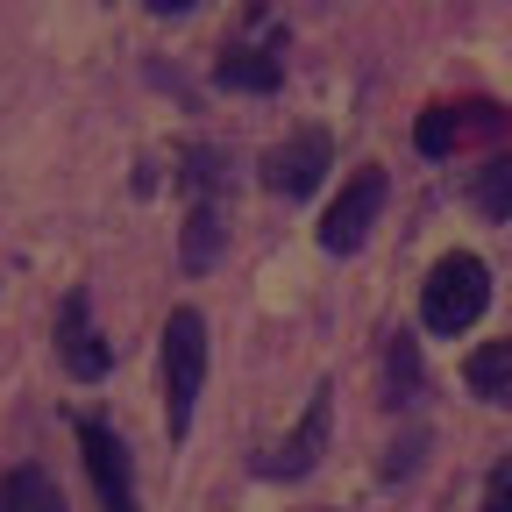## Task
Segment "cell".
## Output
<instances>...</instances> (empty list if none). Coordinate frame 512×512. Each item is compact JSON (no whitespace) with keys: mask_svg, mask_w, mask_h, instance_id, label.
Listing matches in <instances>:
<instances>
[{"mask_svg":"<svg viewBox=\"0 0 512 512\" xmlns=\"http://www.w3.org/2000/svg\"><path fill=\"white\" fill-rule=\"evenodd\" d=\"M470 207L484 221H512V157H484L470 171Z\"/></svg>","mask_w":512,"mask_h":512,"instance_id":"obj_11","label":"cell"},{"mask_svg":"<svg viewBox=\"0 0 512 512\" xmlns=\"http://www.w3.org/2000/svg\"><path fill=\"white\" fill-rule=\"evenodd\" d=\"M463 377H470V392H477L484 406H512V342H484V349L463 363Z\"/></svg>","mask_w":512,"mask_h":512,"instance_id":"obj_9","label":"cell"},{"mask_svg":"<svg viewBox=\"0 0 512 512\" xmlns=\"http://www.w3.org/2000/svg\"><path fill=\"white\" fill-rule=\"evenodd\" d=\"M413 143H420V157H448L463 143V107H427L420 128H413Z\"/></svg>","mask_w":512,"mask_h":512,"instance_id":"obj_13","label":"cell"},{"mask_svg":"<svg viewBox=\"0 0 512 512\" xmlns=\"http://www.w3.org/2000/svg\"><path fill=\"white\" fill-rule=\"evenodd\" d=\"M484 512H512V463L491 470V484H484Z\"/></svg>","mask_w":512,"mask_h":512,"instance_id":"obj_14","label":"cell"},{"mask_svg":"<svg viewBox=\"0 0 512 512\" xmlns=\"http://www.w3.org/2000/svg\"><path fill=\"white\" fill-rule=\"evenodd\" d=\"M150 8H157V15H185V8H192V0H150Z\"/></svg>","mask_w":512,"mask_h":512,"instance_id":"obj_15","label":"cell"},{"mask_svg":"<svg viewBox=\"0 0 512 512\" xmlns=\"http://www.w3.org/2000/svg\"><path fill=\"white\" fill-rule=\"evenodd\" d=\"M57 363L72 370V377H107V363H114V349H107V335L93 328V306H86V292H64V306H57Z\"/></svg>","mask_w":512,"mask_h":512,"instance_id":"obj_4","label":"cell"},{"mask_svg":"<svg viewBox=\"0 0 512 512\" xmlns=\"http://www.w3.org/2000/svg\"><path fill=\"white\" fill-rule=\"evenodd\" d=\"M320 171H328V136H320V128H299L292 143H278L264 157V185L285 192V200H306V192L320 185Z\"/></svg>","mask_w":512,"mask_h":512,"instance_id":"obj_6","label":"cell"},{"mask_svg":"<svg viewBox=\"0 0 512 512\" xmlns=\"http://www.w3.org/2000/svg\"><path fill=\"white\" fill-rule=\"evenodd\" d=\"M320 441H328V392H313V406H306L299 434H292L278 456L264 463V477H306V470H313V456H320Z\"/></svg>","mask_w":512,"mask_h":512,"instance_id":"obj_7","label":"cell"},{"mask_svg":"<svg viewBox=\"0 0 512 512\" xmlns=\"http://www.w3.org/2000/svg\"><path fill=\"white\" fill-rule=\"evenodd\" d=\"M221 235H228V228H221V207L200 200V207L185 214V249H178V256H185V271H207L214 256H221Z\"/></svg>","mask_w":512,"mask_h":512,"instance_id":"obj_12","label":"cell"},{"mask_svg":"<svg viewBox=\"0 0 512 512\" xmlns=\"http://www.w3.org/2000/svg\"><path fill=\"white\" fill-rule=\"evenodd\" d=\"M491 306V271L477 264V256H441V264L427 271V285H420V320L434 335H463L470 320Z\"/></svg>","mask_w":512,"mask_h":512,"instance_id":"obj_1","label":"cell"},{"mask_svg":"<svg viewBox=\"0 0 512 512\" xmlns=\"http://www.w3.org/2000/svg\"><path fill=\"white\" fill-rule=\"evenodd\" d=\"M278 79H285L278 50H221V86H235V93H271Z\"/></svg>","mask_w":512,"mask_h":512,"instance_id":"obj_10","label":"cell"},{"mask_svg":"<svg viewBox=\"0 0 512 512\" xmlns=\"http://www.w3.org/2000/svg\"><path fill=\"white\" fill-rule=\"evenodd\" d=\"M0 512H64V491L36 463H15L8 477H0Z\"/></svg>","mask_w":512,"mask_h":512,"instance_id":"obj_8","label":"cell"},{"mask_svg":"<svg viewBox=\"0 0 512 512\" xmlns=\"http://www.w3.org/2000/svg\"><path fill=\"white\" fill-rule=\"evenodd\" d=\"M79 448H86V470H93L100 505H107V512H136V477H128V448L114 441V427L79 420Z\"/></svg>","mask_w":512,"mask_h":512,"instance_id":"obj_5","label":"cell"},{"mask_svg":"<svg viewBox=\"0 0 512 512\" xmlns=\"http://www.w3.org/2000/svg\"><path fill=\"white\" fill-rule=\"evenodd\" d=\"M377 214H384V171H356L342 185V200L328 207V221H320V242H328L335 256H356Z\"/></svg>","mask_w":512,"mask_h":512,"instance_id":"obj_3","label":"cell"},{"mask_svg":"<svg viewBox=\"0 0 512 512\" xmlns=\"http://www.w3.org/2000/svg\"><path fill=\"white\" fill-rule=\"evenodd\" d=\"M200 377H207V320L178 306L164 320V427L185 434L192 427V399H200Z\"/></svg>","mask_w":512,"mask_h":512,"instance_id":"obj_2","label":"cell"}]
</instances>
